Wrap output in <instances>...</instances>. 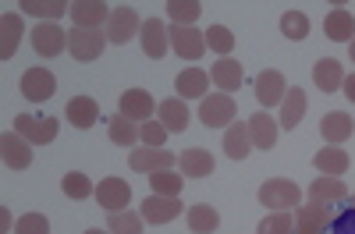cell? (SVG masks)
I'll list each match as a JSON object with an SVG mask.
<instances>
[{
    "instance_id": "obj_15",
    "label": "cell",
    "mask_w": 355,
    "mask_h": 234,
    "mask_svg": "<svg viewBox=\"0 0 355 234\" xmlns=\"http://www.w3.org/2000/svg\"><path fill=\"white\" fill-rule=\"evenodd\" d=\"M117 114L128 117V121H150L153 117V96L146 93V89H125L121 100H117Z\"/></svg>"
},
{
    "instance_id": "obj_7",
    "label": "cell",
    "mask_w": 355,
    "mask_h": 234,
    "mask_svg": "<svg viewBox=\"0 0 355 234\" xmlns=\"http://www.w3.org/2000/svg\"><path fill=\"white\" fill-rule=\"evenodd\" d=\"M57 89V78L46 71V68H28L21 75V96L33 100V103H46Z\"/></svg>"
},
{
    "instance_id": "obj_2",
    "label": "cell",
    "mask_w": 355,
    "mask_h": 234,
    "mask_svg": "<svg viewBox=\"0 0 355 234\" xmlns=\"http://www.w3.org/2000/svg\"><path fill=\"white\" fill-rule=\"evenodd\" d=\"M68 50L75 61H100L103 50H107V36L100 33V28H71L68 33Z\"/></svg>"
},
{
    "instance_id": "obj_37",
    "label": "cell",
    "mask_w": 355,
    "mask_h": 234,
    "mask_svg": "<svg viewBox=\"0 0 355 234\" xmlns=\"http://www.w3.org/2000/svg\"><path fill=\"white\" fill-rule=\"evenodd\" d=\"M167 15L174 18V25H192L202 15V4H199V0H171Z\"/></svg>"
},
{
    "instance_id": "obj_32",
    "label": "cell",
    "mask_w": 355,
    "mask_h": 234,
    "mask_svg": "<svg viewBox=\"0 0 355 234\" xmlns=\"http://www.w3.org/2000/svg\"><path fill=\"white\" fill-rule=\"evenodd\" d=\"M189 227H192L196 234H214V231L220 227V213H217L214 206H206V202H199V206L189 210Z\"/></svg>"
},
{
    "instance_id": "obj_11",
    "label": "cell",
    "mask_w": 355,
    "mask_h": 234,
    "mask_svg": "<svg viewBox=\"0 0 355 234\" xmlns=\"http://www.w3.org/2000/svg\"><path fill=\"white\" fill-rule=\"evenodd\" d=\"M96 199L107 213H121L128 202H132V185L121 181V178H103L100 188H96Z\"/></svg>"
},
{
    "instance_id": "obj_3",
    "label": "cell",
    "mask_w": 355,
    "mask_h": 234,
    "mask_svg": "<svg viewBox=\"0 0 355 234\" xmlns=\"http://www.w3.org/2000/svg\"><path fill=\"white\" fill-rule=\"evenodd\" d=\"M167 39H171V50L182 57V61H199L206 53V33H199L192 25H171Z\"/></svg>"
},
{
    "instance_id": "obj_1",
    "label": "cell",
    "mask_w": 355,
    "mask_h": 234,
    "mask_svg": "<svg viewBox=\"0 0 355 234\" xmlns=\"http://www.w3.org/2000/svg\"><path fill=\"white\" fill-rule=\"evenodd\" d=\"M139 33H142V18H139V11H135V8H128V4L110 8V18H107V28H103L107 43L125 46V43H128V39H135Z\"/></svg>"
},
{
    "instance_id": "obj_35",
    "label": "cell",
    "mask_w": 355,
    "mask_h": 234,
    "mask_svg": "<svg viewBox=\"0 0 355 234\" xmlns=\"http://www.w3.org/2000/svg\"><path fill=\"white\" fill-rule=\"evenodd\" d=\"M0 25H4V43H0V57H8L18 50V39H21V18L18 15H4L0 18Z\"/></svg>"
},
{
    "instance_id": "obj_27",
    "label": "cell",
    "mask_w": 355,
    "mask_h": 234,
    "mask_svg": "<svg viewBox=\"0 0 355 234\" xmlns=\"http://www.w3.org/2000/svg\"><path fill=\"white\" fill-rule=\"evenodd\" d=\"M178 167H182L185 178H210L214 174V153L206 150H185L178 156Z\"/></svg>"
},
{
    "instance_id": "obj_42",
    "label": "cell",
    "mask_w": 355,
    "mask_h": 234,
    "mask_svg": "<svg viewBox=\"0 0 355 234\" xmlns=\"http://www.w3.org/2000/svg\"><path fill=\"white\" fill-rule=\"evenodd\" d=\"M15 234H50V220L43 213H25V217H18Z\"/></svg>"
},
{
    "instance_id": "obj_45",
    "label": "cell",
    "mask_w": 355,
    "mask_h": 234,
    "mask_svg": "<svg viewBox=\"0 0 355 234\" xmlns=\"http://www.w3.org/2000/svg\"><path fill=\"white\" fill-rule=\"evenodd\" d=\"M341 89H345V100L355 103V75H345V85H341Z\"/></svg>"
},
{
    "instance_id": "obj_41",
    "label": "cell",
    "mask_w": 355,
    "mask_h": 234,
    "mask_svg": "<svg viewBox=\"0 0 355 234\" xmlns=\"http://www.w3.org/2000/svg\"><path fill=\"white\" fill-rule=\"evenodd\" d=\"M21 11L36 15V18H57V15H64L71 8L64 4V0H50V4H40V0H21Z\"/></svg>"
},
{
    "instance_id": "obj_39",
    "label": "cell",
    "mask_w": 355,
    "mask_h": 234,
    "mask_svg": "<svg viewBox=\"0 0 355 234\" xmlns=\"http://www.w3.org/2000/svg\"><path fill=\"white\" fill-rule=\"evenodd\" d=\"M281 33L288 39H306L309 36V18L302 11H284L281 15Z\"/></svg>"
},
{
    "instance_id": "obj_34",
    "label": "cell",
    "mask_w": 355,
    "mask_h": 234,
    "mask_svg": "<svg viewBox=\"0 0 355 234\" xmlns=\"http://www.w3.org/2000/svg\"><path fill=\"white\" fill-rule=\"evenodd\" d=\"M256 234H295V217H291L288 210H277V213H270V217L259 220Z\"/></svg>"
},
{
    "instance_id": "obj_24",
    "label": "cell",
    "mask_w": 355,
    "mask_h": 234,
    "mask_svg": "<svg viewBox=\"0 0 355 234\" xmlns=\"http://www.w3.org/2000/svg\"><path fill=\"white\" fill-rule=\"evenodd\" d=\"M64 117L75 125V128H93L96 117H100V107L93 96H71L68 107H64Z\"/></svg>"
},
{
    "instance_id": "obj_16",
    "label": "cell",
    "mask_w": 355,
    "mask_h": 234,
    "mask_svg": "<svg viewBox=\"0 0 355 234\" xmlns=\"http://www.w3.org/2000/svg\"><path fill=\"white\" fill-rule=\"evenodd\" d=\"M139 39H142L146 57H153V61H160V57L167 53V46H171V39H167V25H164L160 18L142 21V33H139Z\"/></svg>"
},
{
    "instance_id": "obj_47",
    "label": "cell",
    "mask_w": 355,
    "mask_h": 234,
    "mask_svg": "<svg viewBox=\"0 0 355 234\" xmlns=\"http://www.w3.org/2000/svg\"><path fill=\"white\" fill-rule=\"evenodd\" d=\"M85 234H110V231H100V227H89Z\"/></svg>"
},
{
    "instance_id": "obj_48",
    "label": "cell",
    "mask_w": 355,
    "mask_h": 234,
    "mask_svg": "<svg viewBox=\"0 0 355 234\" xmlns=\"http://www.w3.org/2000/svg\"><path fill=\"white\" fill-rule=\"evenodd\" d=\"M352 206H355V195H352Z\"/></svg>"
},
{
    "instance_id": "obj_29",
    "label": "cell",
    "mask_w": 355,
    "mask_h": 234,
    "mask_svg": "<svg viewBox=\"0 0 355 234\" xmlns=\"http://www.w3.org/2000/svg\"><path fill=\"white\" fill-rule=\"evenodd\" d=\"M157 110H160V125H164L167 132H185L189 121H192V114H189L185 100H164Z\"/></svg>"
},
{
    "instance_id": "obj_5",
    "label": "cell",
    "mask_w": 355,
    "mask_h": 234,
    "mask_svg": "<svg viewBox=\"0 0 355 234\" xmlns=\"http://www.w3.org/2000/svg\"><path fill=\"white\" fill-rule=\"evenodd\" d=\"M15 132L28 138L33 145H46L57 138V121L53 117H33V114H18L15 117Z\"/></svg>"
},
{
    "instance_id": "obj_25",
    "label": "cell",
    "mask_w": 355,
    "mask_h": 234,
    "mask_svg": "<svg viewBox=\"0 0 355 234\" xmlns=\"http://www.w3.org/2000/svg\"><path fill=\"white\" fill-rule=\"evenodd\" d=\"M306 107H309V100H306V93L295 85V89H288V96L281 100V128H299L302 125V117H306Z\"/></svg>"
},
{
    "instance_id": "obj_6",
    "label": "cell",
    "mask_w": 355,
    "mask_h": 234,
    "mask_svg": "<svg viewBox=\"0 0 355 234\" xmlns=\"http://www.w3.org/2000/svg\"><path fill=\"white\" fill-rule=\"evenodd\" d=\"M199 121H202L206 128H224V125H231V121H234V100H231L227 93L206 96V100L199 103Z\"/></svg>"
},
{
    "instance_id": "obj_12",
    "label": "cell",
    "mask_w": 355,
    "mask_h": 234,
    "mask_svg": "<svg viewBox=\"0 0 355 234\" xmlns=\"http://www.w3.org/2000/svg\"><path fill=\"white\" fill-rule=\"evenodd\" d=\"M174 163H178V156H171L164 150H150V145L132 150V156H128V167L139 174H160V170H171Z\"/></svg>"
},
{
    "instance_id": "obj_14",
    "label": "cell",
    "mask_w": 355,
    "mask_h": 234,
    "mask_svg": "<svg viewBox=\"0 0 355 234\" xmlns=\"http://www.w3.org/2000/svg\"><path fill=\"white\" fill-rule=\"evenodd\" d=\"M252 89H256V100H259L263 107H277V103L288 96V82H284L281 71H263V75H256Z\"/></svg>"
},
{
    "instance_id": "obj_17",
    "label": "cell",
    "mask_w": 355,
    "mask_h": 234,
    "mask_svg": "<svg viewBox=\"0 0 355 234\" xmlns=\"http://www.w3.org/2000/svg\"><path fill=\"white\" fill-rule=\"evenodd\" d=\"M174 89H178V96H185V100H206V89H210V71L185 68L182 75L174 78Z\"/></svg>"
},
{
    "instance_id": "obj_21",
    "label": "cell",
    "mask_w": 355,
    "mask_h": 234,
    "mask_svg": "<svg viewBox=\"0 0 355 234\" xmlns=\"http://www.w3.org/2000/svg\"><path fill=\"white\" fill-rule=\"evenodd\" d=\"M110 18V8L100 0H75L71 4V21L75 28H100V21Z\"/></svg>"
},
{
    "instance_id": "obj_26",
    "label": "cell",
    "mask_w": 355,
    "mask_h": 234,
    "mask_svg": "<svg viewBox=\"0 0 355 234\" xmlns=\"http://www.w3.org/2000/svg\"><path fill=\"white\" fill-rule=\"evenodd\" d=\"M348 153L345 150H338V145H327V150H320L316 156H313V167L323 174V178H341V174L348 170Z\"/></svg>"
},
{
    "instance_id": "obj_31",
    "label": "cell",
    "mask_w": 355,
    "mask_h": 234,
    "mask_svg": "<svg viewBox=\"0 0 355 234\" xmlns=\"http://www.w3.org/2000/svg\"><path fill=\"white\" fill-rule=\"evenodd\" d=\"M249 145H252L249 125H231V128H227V135H224V153H227L231 160H245V156H249Z\"/></svg>"
},
{
    "instance_id": "obj_9",
    "label": "cell",
    "mask_w": 355,
    "mask_h": 234,
    "mask_svg": "<svg viewBox=\"0 0 355 234\" xmlns=\"http://www.w3.org/2000/svg\"><path fill=\"white\" fill-rule=\"evenodd\" d=\"M33 46H36L40 57H57V53L68 50V33H64L61 25H53V21L36 25L33 28Z\"/></svg>"
},
{
    "instance_id": "obj_22",
    "label": "cell",
    "mask_w": 355,
    "mask_h": 234,
    "mask_svg": "<svg viewBox=\"0 0 355 234\" xmlns=\"http://www.w3.org/2000/svg\"><path fill=\"white\" fill-rule=\"evenodd\" d=\"M210 78H214V85L220 93H234V89H242L245 68L239 61H231V57H220V61L214 64V71H210Z\"/></svg>"
},
{
    "instance_id": "obj_38",
    "label": "cell",
    "mask_w": 355,
    "mask_h": 234,
    "mask_svg": "<svg viewBox=\"0 0 355 234\" xmlns=\"http://www.w3.org/2000/svg\"><path fill=\"white\" fill-rule=\"evenodd\" d=\"M206 50H214V53H231L234 50V36H231V28L227 25H210L206 28Z\"/></svg>"
},
{
    "instance_id": "obj_19",
    "label": "cell",
    "mask_w": 355,
    "mask_h": 234,
    "mask_svg": "<svg viewBox=\"0 0 355 234\" xmlns=\"http://www.w3.org/2000/svg\"><path fill=\"white\" fill-rule=\"evenodd\" d=\"M323 33H327L331 43H352L355 39V18H352V11H345V8L327 11V18H323Z\"/></svg>"
},
{
    "instance_id": "obj_44",
    "label": "cell",
    "mask_w": 355,
    "mask_h": 234,
    "mask_svg": "<svg viewBox=\"0 0 355 234\" xmlns=\"http://www.w3.org/2000/svg\"><path fill=\"white\" fill-rule=\"evenodd\" d=\"M331 234H355V206L341 210V213L331 220Z\"/></svg>"
},
{
    "instance_id": "obj_30",
    "label": "cell",
    "mask_w": 355,
    "mask_h": 234,
    "mask_svg": "<svg viewBox=\"0 0 355 234\" xmlns=\"http://www.w3.org/2000/svg\"><path fill=\"white\" fill-rule=\"evenodd\" d=\"M107 132H110V142L114 145H125V150H132V145L139 142V128L128 121V117H121V114L107 117Z\"/></svg>"
},
{
    "instance_id": "obj_8",
    "label": "cell",
    "mask_w": 355,
    "mask_h": 234,
    "mask_svg": "<svg viewBox=\"0 0 355 234\" xmlns=\"http://www.w3.org/2000/svg\"><path fill=\"white\" fill-rule=\"evenodd\" d=\"M331 210L320 202H306L302 210H295V234H327L331 227Z\"/></svg>"
},
{
    "instance_id": "obj_13",
    "label": "cell",
    "mask_w": 355,
    "mask_h": 234,
    "mask_svg": "<svg viewBox=\"0 0 355 234\" xmlns=\"http://www.w3.org/2000/svg\"><path fill=\"white\" fill-rule=\"evenodd\" d=\"M182 202L178 199H171V195H150L142 202V220L146 224H171V220H178L182 217Z\"/></svg>"
},
{
    "instance_id": "obj_23",
    "label": "cell",
    "mask_w": 355,
    "mask_h": 234,
    "mask_svg": "<svg viewBox=\"0 0 355 234\" xmlns=\"http://www.w3.org/2000/svg\"><path fill=\"white\" fill-rule=\"evenodd\" d=\"M313 82H316L320 93L331 96V93H338L345 85V68L338 61H331V57H323V61H316V68H313Z\"/></svg>"
},
{
    "instance_id": "obj_10",
    "label": "cell",
    "mask_w": 355,
    "mask_h": 234,
    "mask_svg": "<svg viewBox=\"0 0 355 234\" xmlns=\"http://www.w3.org/2000/svg\"><path fill=\"white\" fill-rule=\"evenodd\" d=\"M0 153H4V163L11 170H25L33 163V142L21 138L18 132H4L0 135Z\"/></svg>"
},
{
    "instance_id": "obj_36",
    "label": "cell",
    "mask_w": 355,
    "mask_h": 234,
    "mask_svg": "<svg viewBox=\"0 0 355 234\" xmlns=\"http://www.w3.org/2000/svg\"><path fill=\"white\" fill-rule=\"evenodd\" d=\"M150 185H153V195H171V199H178V192L185 188V178H178L174 170H160V174H150Z\"/></svg>"
},
{
    "instance_id": "obj_46",
    "label": "cell",
    "mask_w": 355,
    "mask_h": 234,
    "mask_svg": "<svg viewBox=\"0 0 355 234\" xmlns=\"http://www.w3.org/2000/svg\"><path fill=\"white\" fill-rule=\"evenodd\" d=\"M348 57H352V64H355V39L348 43Z\"/></svg>"
},
{
    "instance_id": "obj_33",
    "label": "cell",
    "mask_w": 355,
    "mask_h": 234,
    "mask_svg": "<svg viewBox=\"0 0 355 234\" xmlns=\"http://www.w3.org/2000/svg\"><path fill=\"white\" fill-rule=\"evenodd\" d=\"M61 188H64L68 199H89V195H96L93 181H89L82 170H68V174H64V181H61Z\"/></svg>"
},
{
    "instance_id": "obj_20",
    "label": "cell",
    "mask_w": 355,
    "mask_h": 234,
    "mask_svg": "<svg viewBox=\"0 0 355 234\" xmlns=\"http://www.w3.org/2000/svg\"><path fill=\"white\" fill-rule=\"evenodd\" d=\"M277 121L266 110H259V114H252L249 117V138H252V145L256 150H274V142H277Z\"/></svg>"
},
{
    "instance_id": "obj_18",
    "label": "cell",
    "mask_w": 355,
    "mask_h": 234,
    "mask_svg": "<svg viewBox=\"0 0 355 234\" xmlns=\"http://www.w3.org/2000/svg\"><path fill=\"white\" fill-rule=\"evenodd\" d=\"M320 135L327 138L331 145L348 142V138L355 135V121H352L345 110H331V114H323V121H320Z\"/></svg>"
},
{
    "instance_id": "obj_4",
    "label": "cell",
    "mask_w": 355,
    "mask_h": 234,
    "mask_svg": "<svg viewBox=\"0 0 355 234\" xmlns=\"http://www.w3.org/2000/svg\"><path fill=\"white\" fill-rule=\"evenodd\" d=\"M259 202L266 210H295L299 206V185L288 181V178H274V181H263L259 185Z\"/></svg>"
},
{
    "instance_id": "obj_40",
    "label": "cell",
    "mask_w": 355,
    "mask_h": 234,
    "mask_svg": "<svg viewBox=\"0 0 355 234\" xmlns=\"http://www.w3.org/2000/svg\"><path fill=\"white\" fill-rule=\"evenodd\" d=\"M107 231L110 234H142V213H110L107 220Z\"/></svg>"
},
{
    "instance_id": "obj_43",
    "label": "cell",
    "mask_w": 355,
    "mask_h": 234,
    "mask_svg": "<svg viewBox=\"0 0 355 234\" xmlns=\"http://www.w3.org/2000/svg\"><path fill=\"white\" fill-rule=\"evenodd\" d=\"M139 138L150 145V150H160V145L167 142V128L164 125H157V121H146L142 128H139Z\"/></svg>"
},
{
    "instance_id": "obj_28",
    "label": "cell",
    "mask_w": 355,
    "mask_h": 234,
    "mask_svg": "<svg viewBox=\"0 0 355 234\" xmlns=\"http://www.w3.org/2000/svg\"><path fill=\"white\" fill-rule=\"evenodd\" d=\"M348 199V188L345 181L338 178H320L309 185V202H320V206H331V202H345Z\"/></svg>"
}]
</instances>
